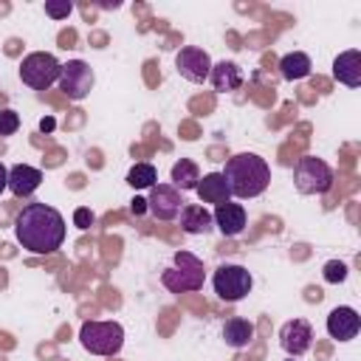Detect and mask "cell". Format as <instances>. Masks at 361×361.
Returning a JSON list of instances; mask_svg holds the SVG:
<instances>
[{"instance_id": "cell-1", "label": "cell", "mask_w": 361, "mask_h": 361, "mask_svg": "<svg viewBox=\"0 0 361 361\" xmlns=\"http://www.w3.org/2000/svg\"><path fill=\"white\" fill-rule=\"evenodd\" d=\"M14 237L31 254H54L65 243V217L48 203H28L14 217Z\"/></svg>"}, {"instance_id": "cell-2", "label": "cell", "mask_w": 361, "mask_h": 361, "mask_svg": "<svg viewBox=\"0 0 361 361\" xmlns=\"http://www.w3.org/2000/svg\"><path fill=\"white\" fill-rule=\"evenodd\" d=\"M228 183V192L231 197H240V200H251V197H259L268 183H271V166L265 158H259L257 152H240V155H231L220 172Z\"/></svg>"}, {"instance_id": "cell-3", "label": "cell", "mask_w": 361, "mask_h": 361, "mask_svg": "<svg viewBox=\"0 0 361 361\" xmlns=\"http://www.w3.org/2000/svg\"><path fill=\"white\" fill-rule=\"evenodd\" d=\"M203 276H206L203 262L189 251H178L172 259V268L161 274V282L169 293H192L203 288Z\"/></svg>"}, {"instance_id": "cell-4", "label": "cell", "mask_w": 361, "mask_h": 361, "mask_svg": "<svg viewBox=\"0 0 361 361\" xmlns=\"http://www.w3.org/2000/svg\"><path fill=\"white\" fill-rule=\"evenodd\" d=\"M79 341L93 355H116L124 344V327L118 322H99L87 319L79 327Z\"/></svg>"}, {"instance_id": "cell-5", "label": "cell", "mask_w": 361, "mask_h": 361, "mask_svg": "<svg viewBox=\"0 0 361 361\" xmlns=\"http://www.w3.org/2000/svg\"><path fill=\"white\" fill-rule=\"evenodd\" d=\"M59 71H62V62L48 51H34L20 62V79L31 90H48L51 85H56Z\"/></svg>"}, {"instance_id": "cell-6", "label": "cell", "mask_w": 361, "mask_h": 361, "mask_svg": "<svg viewBox=\"0 0 361 361\" xmlns=\"http://www.w3.org/2000/svg\"><path fill=\"white\" fill-rule=\"evenodd\" d=\"M212 288L223 302H240L251 293L254 288V276L248 268L237 265V262H226L220 268H214L212 274Z\"/></svg>"}, {"instance_id": "cell-7", "label": "cell", "mask_w": 361, "mask_h": 361, "mask_svg": "<svg viewBox=\"0 0 361 361\" xmlns=\"http://www.w3.org/2000/svg\"><path fill=\"white\" fill-rule=\"evenodd\" d=\"M293 183L302 195H324L333 186V169L327 161H322L316 155H305L296 161Z\"/></svg>"}, {"instance_id": "cell-8", "label": "cell", "mask_w": 361, "mask_h": 361, "mask_svg": "<svg viewBox=\"0 0 361 361\" xmlns=\"http://www.w3.org/2000/svg\"><path fill=\"white\" fill-rule=\"evenodd\" d=\"M59 90L68 96V99H73V102H79V99H85L90 90H93V85H96V76H93V68L87 65V62H82V59H68L65 65H62V71H59Z\"/></svg>"}, {"instance_id": "cell-9", "label": "cell", "mask_w": 361, "mask_h": 361, "mask_svg": "<svg viewBox=\"0 0 361 361\" xmlns=\"http://www.w3.org/2000/svg\"><path fill=\"white\" fill-rule=\"evenodd\" d=\"M212 65H214L212 56H209L203 48H197V45H183V48L175 54V68H178V73H180L183 79L195 82V85H200V82L209 79Z\"/></svg>"}, {"instance_id": "cell-10", "label": "cell", "mask_w": 361, "mask_h": 361, "mask_svg": "<svg viewBox=\"0 0 361 361\" xmlns=\"http://www.w3.org/2000/svg\"><path fill=\"white\" fill-rule=\"evenodd\" d=\"M183 209V200H180V192L172 186V183H155L149 189V197H147V212H152L155 220H175Z\"/></svg>"}, {"instance_id": "cell-11", "label": "cell", "mask_w": 361, "mask_h": 361, "mask_svg": "<svg viewBox=\"0 0 361 361\" xmlns=\"http://www.w3.org/2000/svg\"><path fill=\"white\" fill-rule=\"evenodd\" d=\"M279 344H282V350L290 358L305 355L310 350V344H313V327H310V322L307 319H290V322H285L282 330H279Z\"/></svg>"}, {"instance_id": "cell-12", "label": "cell", "mask_w": 361, "mask_h": 361, "mask_svg": "<svg viewBox=\"0 0 361 361\" xmlns=\"http://www.w3.org/2000/svg\"><path fill=\"white\" fill-rule=\"evenodd\" d=\"M358 330H361V316H358L355 307L338 305V307H333V310L327 313V333H330V338H336V341H350V338L358 336Z\"/></svg>"}, {"instance_id": "cell-13", "label": "cell", "mask_w": 361, "mask_h": 361, "mask_svg": "<svg viewBox=\"0 0 361 361\" xmlns=\"http://www.w3.org/2000/svg\"><path fill=\"white\" fill-rule=\"evenodd\" d=\"M212 220H214V226L220 228L223 237H237V234H243V228H245V223H248L245 209H243L240 203H231V200L214 206Z\"/></svg>"}, {"instance_id": "cell-14", "label": "cell", "mask_w": 361, "mask_h": 361, "mask_svg": "<svg viewBox=\"0 0 361 361\" xmlns=\"http://www.w3.org/2000/svg\"><path fill=\"white\" fill-rule=\"evenodd\" d=\"M39 183H42V172L37 169V166H28V164H14L11 169H8V192L14 195V197H28V195H34L37 189H39Z\"/></svg>"}, {"instance_id": "cell-15", "label": "cell", "mask_w": 361, "mask_h": 361, "mask_svg": "<svg viewBox=\"0 0 361 361\" xmlns=\"http://www.w3.org/2000/svg\"><path fill=\"white\" fill-rule=\"evenodd\" d=\"M333 76L347 87H358L361 85V51L358 48L341 51L333 59Z\"/></svg>"}, {"instance_id": "cell-16", "label": "cell", "mask_w": 361, "mask_h": 361, "mask_svg": "<svg viewBox=\"0 0 361 361\" xmlns=\"http://www.w3.org/2000/svg\"><path fill=\"white\" fill-rule=\"evenodd\" d=\"M195 192H197L200 203H214V206H220V203H228V200H231L228 183H226V178H223L220 172H209V175H203V178L197 180Z\"/></svg>"}, {"instance_id": "cell-17", "label": "cell", "mask_w": 361, "mask_h": 361, "mask_svg": "<svg viewBox=\"0 0 361 361\" xmlns=\"http://www.w3.org/2000/svg\"><path fill=\"white\" fill-rule=\"evenodd\" d=\"M180 228L186 234H209L214 228V220H212V212L200 203H186L180 209Z\"/></svg>"}, {"instance_id": "cell-18", "label": "cell", "mask_w": 361, "mask_h": 361, "mask_svg": "<svg viewBox=\"0 0 361 361\" xmlns=\"http://www.w3.org/2000/svg\"><path fill=\"white\" fill-rule=\"evenodd\" d=\"M209 79H212V87H214V90L231 93V90H237V87L243 85V68H240L237 62H226V59H223V62L212 65Z\"/></svg>"}, {"instance_id": "cell-19", "label": "cell", "mask_w": 361, "mask_h": 361, "mask_svg": "<svg viewBox=\"0 0 361 361\" xmlns=\"http://www.w3.org/2000/svg\"><path fill=\"white\" fill-rule=\"evenodd\" d=\"M310 68H313V62H310V56L305 51H290V54H285L279 59V73L288 82H299V79L310 76Z\"/></svg>"}, {"instance_id": "cell-20", "label": "cell", "mask_w": 361, "mask_h": 361, "mask_svg": "<svg viewBox=\"0 0 361 361\" xmlns=\"http://www.w3.org/2000/svg\"><path fill=\"white\" fill-rule=\"evenodd\" d=\"M223 338H226L228 347L243 350V347H248L251 338H254V324H251L248 319L234 316V319H228V322L223 324Z\"/></svg>"}, {"instance_id": "cell-21", "label": "cell", "mask_w": 361, "mask_h": 361, "mask_svg": "<svg viewBox=\"0 0 361 361\" xmlns=\"http://www.w3.org/2000/svg\"><path fill=\"white\" fill-rule=\"evenodd\" d=\"M197 180H200V169H197L195 161L180 158V161L172 164V186H175V189H180V192H192V189L197 186Z\"/></svg>"}, {"instance_id": "cell-22", "label": "cell", "mask_w": 361, "mask_h": 361, "mask_svg": "<svg viewBox=\"0 0 361 361\" xmlns=\"http://www.w3.org/2000/svg\"><path fill=\"white\" fill-rule=\"evenodd\" d=\"M155 180H158V169H155L152 164H147V161H138V164L127 172V183H130L133 189H152Z\"/></svg>"}, {"instance_id": "cell-23", "label": "cell", "mask_w": 361, "mask_h": 361, "mask_svg": "<svg viewBox=\"0 0 361 361\" xmlns=\"http://www.w3.org/2000/svg\"><path fill=\"white\" fill-rule=\"evenodd\" d=\"M324 282H330V285H338V282H344L347 279V274H350V268L341 262V259H330V262H324Z\"/></svg>"}, {"instance_id": "cell-24", "label": "cell", "mask_w": 361, "mask_h": 361, "mask_svg": "<svg viewBox=\"0 0 361 361\" xmlns=\"http://www.w3.org/2000/svg\"><path fill=\"white\" fill-rule=\"evenodd\" d=\"M71 11H73V3L71 0H45V14L51 20H65Z\"/></svg>"}, {"instance_id": "cell-25", "label": "cell", "mask_w": 361, "mask_h": 361, "mask_svg": "<svg viewBox=\"0 0 361 361\" xmlns=\"http://www.w3.org/2000/svg\"><path fill=\"white\" fill-rule=\"evenodd\" d=\"M17 130H20V116L11 107H3L0 110V135H14Z\"/></svg>"}, {"instance_id": "cell-26", "label": "cell", "mask_w": 361, "mask_h": 361, "mask_svg": "<svg viewBox=\"0 0 361 361\" xmlns=\"http://www.w3.org/2000/svg\"><path fill=\"white\" fill-rule=\"evenodd\" d=\"M73 223H76V228H90V226H93V212L85 209V206H79V209L73 212Z\"/></svg>"}, {"instance_id": "cell-27", "label": "cell", "mask_w": 361, "mask_h": 361, "mask_svg": "<svg viewBox=\"0 0 361 361\" xmlns=\"http://www.w3.org/2000/svg\"><path fill=\"white\" fill-rule=\"evenodd\" d=\"M130 212H133L135 217H141V214L147 212V197H141V195H135V197L130 200Z\"/></svg>"}, {"instance_id": "cell-28", "label": "cell", "mask_w": 361, "mask_h": 361, "mask_svg": "<svg viewBox=\"0 0 361 361\" xmlns=\"http://www.w3.org/2000/svg\"><path fill=\"white\" fill-rule=\"evenodd\" d=\"M54 127H56V121H54V116H45V118L39 121V130H42V133H51Z\"/></svg>"}, {"instance_id": "cell-29", "label": "cell", "mask_w": 361, "mask_h": 361, "mask_svg": "<svg viewBox=\"0 0 361 361\" xmlns=\"http://www.w3.org/2000/svg\"><path fill=\"white\" fill-rule=\"evenodd\" d=\"M6 186H8V169H6L3 164H0V192H3Z\"/></svg>"}, {"instance_id": "cell-30", "label": "cell", "mask_w": 361, "mask_h": 361, "mask_svg": "<svg viewBox=\"0 0 361 361\" xmlns=\"http://www.w3.org/2000/svg\"><path fill=\"white\" fill-rule=\"evenodd\" d=\"M288 361H296V358H288Z\"/></svg>"}]
</instances>
